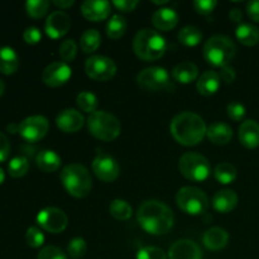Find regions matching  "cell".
Here are the masks:
<instances>
[{"label": "cell", "instance_id": "cell-29", "mask_svg": "<svg viewBox=\"0 0 259 259\" xmlns=\"http://www.w3.org/2000/svg\"><path fill=\"white\" fill-rule=\"evenodd\" d=\"M177 39L180 40V43L187 46V47H195V46L201 43L202 32L200 28L195 27V25H186V27L180 29Z\"/></svg>", "mask_w": 259, "mask_h": 259}, {"label": "cell", "instance_id": "cell-31", "mask_svg": "<svg viewBox=\"0 0 259 259\" xmlns=\"http://www.w3.org/2000/svg\"><path fill=\"white\" fill-rule=\"evenodd\" d=\"M128 28V22L125 18L120 14H114L106 24V34L111 39H119L123 37Z\"/></svg>", "mask_w": 259, "mask_h": 259}, {"label": "cell", "instance_id": "cell-17", "mask_svg": "<svg viewBox=\"0 0 259 259\" xmlns=\"http://www.w3.org/2000/svg\"><path fill=\"white\" fill-rule=\"evenodd\" d=\"M202 252L191 239H180L171 245L168 259H201Z\"/></svg>", "mask_w": 259, "mask_h": 259}, {"label": "cell", "instance_id": "cell-6", "mask_svg": "<svg viewBox=\"0 0 259 259\" xmlns=\"http://www.w3.org/2000/svg\"><path fill=\"white\" fill-rule=\"evenodd\" d=\"M88 129L91 136L104 142H111L119 137L121 124L114 114L105 110H98L90 114L88 119Z\"/></svg>", "mask_w": 259, "mask_h": 259}, {"label": "cell", "instance_id": "cell-24", "mask_svg": "<svg viewBox=\"0 0 259 259\" xmlns=\"http://www.w3.org/2000/svg\"><path fill=\"white\" fill-rule=\"evenodd\" d=\"M206 137L211 143L217 144V146H225L232 141L233 129L229 124L217 121V123H212L211 125L207 126Z\"/></svg>", "mask_w": 259, "mask_h": 259}, {"label": "cell", "instance_id": "cell-18", "mask_svg": "<svg viewBox=\"0 0 259 259\" xmlns=\"http://www.w3.org/2000/svg\"><path fill=\"white\" fill-rule=\"evenodd\" d=\"M111 5L106 0H85L81 5V13L90 22H101L110 15Z\"/></svg>", "mask_w": 259, "mask_h": 259}, {"label": "cell", "instance_id": "cell-7", "mask_svg": "<svg viewBox=\"0 0 259 259\" xmlns=\"http://www.w3.org/2000/svg\"><path fill=\"white\" fill-rule=\"evenodd\" d=\"M179 169L185 179L192 182L205 181L211 174L209 159L195 152H187L182 154L179 161Z\"/></svg>", "mask_w": 259, "mask_h": 259}, {"label": "cell", "instance_id": "cell-1", "mask_svg": "<svg viewBox=\"0 0 259 259\" xmlns=\"http://www.w3.org/2000/svg\"><path fill=\"white\" fill-rule=\"evenodd\" d=\"M137 220L142 229L152 235L167 234L172 229L175 215L171 207L158 200H147L139 206Z\"/></svg>", "mask_w": 259, "mask_h": 259}, {"label": "cell", "instance_id": "cell-14", "mask_svg": "<svg viewBox=\"0 0 259 259\" xmlns=\"http://www.w3.org/2000/svg\"><path fill=\"white\" fill-rule=\"evenodd\" d=\"M72 75V70L68 66V63L63 61H57L43 70L42 72V81L50 88H58L67 82Z\"/></svg>", "mask_w": 259, "mask_h": 259}, {"label": "cell", "instance_id": "cell-13", "mask_svg": "<svg viewBox=\"0 0 259 259\" xmlns=\"http://www.w3.org/2000/svg\"><path fill=\"white\" fill-rule=\"evenodd\" d=\"M91 167L95 176L104 182L115 181L120 174V167L116 159L103 152L96 154Z\"/></svg>", "mask_w": 259, "mask_h": 259}, {"label": "cell", "instance_id": "cell-41", "mask_svg": "<svg viewBox=\"0 0 259 259\" xmlns=\"http://www.w3.org/2000/svg\"><path fill=\"white\" fill-rule=\"evenodd\" d=\"M245 106L242 103H238V101H233V103L228 104L227 106V114L232 120L234 121H240L245 116Z\"/></svg>", "mask_w": 259, "mask_h": 259}, {"label": "cell", "instance_id": "cell-23", "mask_svg": "<svg viewBox=\"0 0 259 259\" xmlns=\"http://www.w3.org/2000/svg\"><path fill=\"white\" fill-rule=\"evenodd\" d=\"M222 85V80L217 71H205L199 77L196 83V89L200 95L202 96H211L218 93Z\"/></svg>", "mask_w": 259, "mask_h": 259}, {"label": "cell", "instance_id": "cell-54", "mask_svg": "<svg viewBox=\"0 0 259 259\" xmlns=\"http://www.w3.org/2000/svg\"><path fill=\"white\" fill-rule=\"evenodd\" d=\"M4 89H5L4 82H3V80H2V78H0V96H2L3 93H4Z\"/></svg>", "mask_w": 259, "mask_h": 259}, {"label": "cell", "instance_id": "cell-9", "mask_svg": "<svg viewBox=\"0 0 259 259\" xmlns=\"http://www.w3.org/2000/svg\"><path fill=\"white\" fill-rule=\"evenodd\" d=\"M137 82L143 90L151 91V93H158L162 90H175L168 71L163 67H158V66L147 67L141 71L137 76Z\"/></svg>", "mask_w": 259, "mask_h": 259}, {"label": "cell", "instance_id": "cell-20", "mask_svg": "<svg viewBox=\"0 0 259 259\" xmlns=\"http://www.w3.org/2000/svg\"><path fill=\"white\" fill-rule=\"evenodd\" d=\"M228 242H229V233L219 227L210 228L202 235V243L205 248L214 252L227 247Z\"/></svg>", "mask_w": 259, "mask_h": 259}, {"label": "cell", "instance_id": "cell-21", "mask_svg": "<svg viewBox=\"0 0 259 259\" xmlns=\"http://www.w3.org/2000/svg\"><path fill=\"white\" fill-rule=\"evenodd\" d=\"M239 142L248 149H254L259 147V124L255 120H245L239 126L238 132Z\"/></svg>", "mask_w": 259, "mask_h": 259}, {"label": "cell", "instance_id": "cell-27", "mask_svg": "<svg viewBox=\"0 0 259 259\" xmlns=\"http://www.w3.org/2000/svg\"><path fill=\"white\" fill-rule=\"evenodd\" d=\"M35 163L43 172H55L60 168L62 159L52 149H43L38 152L35 157Z\"/></svg>", "mask_w": 259, "mask_h": 259}, {"label": "cell", "instance_id": "cell-4", "mask_svg": "<svg viewBox=\"0 0 259 259\" xmlns=\"http://www.w3.org/2000/svg\"><path fill=\"white\" fill-rule=\"evenodd\" d=\"M61 182L66 191L73 197H86L93 189V180L89 169L80 163L66 164L61 171Z\"/></svg>", "mask_w": 259, "mask_h": 259}, {"label": "cell", "instance_id": "cell-47", "mask_svg": "<svg viewBox=\"0 0 259 259\" xmlns=\"http://www.w3.org/2000/svg\"><path fill=\"white\" fill-rule=\"evenodd\" d=\"M247 14L253 22L259 23V0H250L247 3Z\"/></svg>", "mask_w": 259, "mask_h": 259}, {"label": "cell", "instance_id": "cell-30", "mask_svg": "<svg viewBox=\"0 0 259 259\" xmlns=\"http://www.w3.org/2000/svg\"><path fill=\"white\" fill-rule=\"evenodd\" d=\"M214 176L217 181L222 185H229L237 180L238 171L234 164L229 163V162H222V163L217 164V167L214 168Z\"/></svg>", "mask_w": 259, "mask_h": 259}, {"label": "cell", "instance_id": "cell-26", "mask_svg": "<svg viewBox=\"0 0 259 259\" xmlns=\"http://www.w3.org/2000/svg\"><path fill=\"white\" fill-rule=\"evenodd\" d=\"M19 67V56L14 48L9 46L0 47V72L12 75Z\"/></svg>", "mask_w": 259, "mask_h": 259}, {"label": "cell", "instance_id": "cell-50", "mask_svg": "<svg viewBox=\"0 0 259 259\" xmlns=\"http://www.w3.org/2000/svg\"><path fill=\"white\" fill-rule=\"evenodd\" d=\"M53 4L56 5L57 8H60V9H67V8L72 7L73 4H75V2L73 0H55L53 2Z\"/></svg>", "mask_w": 259, "mask_h": 259}, {"label": "cell", "instance_id": "cell-42", "mask_svg": "<svg viewBox=\"0 0 259 259\" xmlns=\"http://www.w3.org/2000/svg\"><path fill=\"white\" fill-rule=\"evenodd\" d=\"M37 259H67V255L60 248L48 245V247L40 249V252L38 253Z\"/></svg>", "mask_w": 259, "mask_h": 259}, {"label": "cell", "instance_id": "cell-49", "mask_svg": "<svg viewBox=\"0 0 259 259\" xmlns=\"http://www.w3.org/2000/svg\"><path fill=\"white\" fill-rule=\"evenodd\" d=\"M229 19L233 23H238V24H242L243 20V13L239 8H233L229 12Z\"/></svg>", "mask_w": 259, "mask_h": 259}, {"label": "cell", "instance_id": "cell-15", "mask_svg": "<svg viewBox=\"0 0 259 259\" xmlns=\"http://www.w3.org/2000/svg\"><path fill=\"white\" fill-rule=\"evenodd\" d=\"M71 28V18L63 10H56L48 15L45 24V30L48 37L52 39L63 37L68 33Z\"/></svg>", "mask_w": 259, "mask_h": 259}, {"label": "cell", "instance_id": "cell-53", "mask_svg": "<svg viewBox=\"0 0 259 259\" xmlns=\"http://www.w3.org/2000/svg\"><path fill=\"white\" fill-rule=\"evenodd\" d=\"M153 4H156V5H163V4H168V0H161V2H157V0H153Z\"/></svg>", "mask_w": 259, "mask_h": 259}, {"label": "cell", "instance_id": "cell-52", "mask_svg": "<svg viewBox=\"0 0 259 259\" xmlns=\"http://www.w3.org/2000/svg\"><path fill=\"white\" fill-rule=\"evenodd\" d=\"M4 180H5V174H4V169H3L2 167H0V185H2L3 182H4Z\"/></svg>", "mask_w": 259, "mask_h": 259}, {"label": "cell", "instance_id": "cell-37", "mask_svg": "<svg viewBox=\"0 0 259 259\" xmlns=\"http://www.w3.org/2000/svg\"><path fill=\"white\" fill-rule=\"evenodd\" d=\"M58 53H60V57L62 58L63 62L66 63L75 60L76 55H77V43H76V40L72 39V38L63 40L60 46Z\"/></svg>", "mask_w": 259, "mask_h": 259}, {"label": "cell", "instance_id": "cell-28", "mask_svg": "<svg viewBox=\"0 0 259 259\" xmlns=\"http://www.w3.org/2000/svg\"><path fill=\"white\" fill-rule=\"evenodd\" d=\"M235 37L242 45L252 47L259 42V29L254 24L250 23H242L237 27Z\"/></svg>", "mask_w": 259, "mask_h": 259}, {"label": "cell", "instance_id": "cell-25", "mask_svg": "<svg viewBox=\"0 0 259 259\" xmlns=\"http://www.w3.org/2000/svg\"><path fill=\"white\" fill-rule=\"evenodd\" d=\"M199 76V67L194 62H181L172 70V77L176 82L180 83H191Z\"/></svg>", "mask_w": 259, "mask_h": 259}, {"label": "cell", "instance_id": "cell-2", "mask_svg": "<svg viewBox=\"0 0 259 259\" xmlns=\"http://www.w3.org/2000/svg\"><path fill=\"white\" fill-rule=\"evenodd\" d=\"M169 131L177 143L185 147H192L201 143L206 136L207 126L199 114L184 111L172 119Z\"/></svg>", "mask_w": 259, "mask_h": 259}, {"label": "cell", "instance_id": "cell-45", "mask_svg": "<svg viewBox=\"0 0 259 259\" xmlns=\"http://www.w3.org/2000/svg\"><path fill=\"white\" fill-rule=\"evenodd\" d=\"M138 0H114L113 5L118 10H121L124 13L133 12L137 7H138Z\"/></svg>", "mask_w": 259, "mask_h": 259}, {"label": "cell", "instance_id": "cell-16", "mask_svg": "<svg viewBox=\"0 0 259 259\" xmlns=\"http://www.w3.org/2000/svg\"><path fill=\"white\" fill-rule=\"evenodd\" d=\"M85 124V118L76 109H65L56 116V125L65 133H76Z\"/></svg>", "mask_w": 259, "mask_h": 259}, {"label": "cell", "instance_id": "cell-19", "mask_svg": "<svg viewBox=\"0 0 259 259\" xmlns=\"http://www.w3.org/2000/svg\"><path fill=\"white\" fill-rule=\"evenodd\" d=\"M180 15L172 8H161L152 14V24L162 32H168L179 24Z\"/></svg>", "mask_w": 259, "mask_h": 259}, {"label": "cell", "instance_id": "cell-48", "mask_svg": "<svg viewBox=\"0 0 259 259\" xmlns=\"http://www.w3.org/2000/svg\"><path fill=\"white\" fill-rule=\"evenodd\" d=\"M10 153V143L8 141L7 136L3 132H0V162L5 161Z\"/></svg>", "mask_w": 259, "mask_h": 259}, {"label": "cell", "instance_id": "cell-34", "mask_svg": "<svg viewBox=\"0 0 259 259\" xmlns=\"http://www.w3.org/2000/svg\"><path fill=\"white\" fill-rule=\"evenodd\" d=\"M76 104L80 108V110L85 111V113L93 114L98 111V96L95 94L90 93V91H82V93L78 94L76 96Z\"/></svg>", "mask_w": 259, "mask_h": 259}, {"label": "cell", "instance_id": "cell-51", "mask_svg": "<svg viewBox=\"0 0 259 259\" xmlns=\"http://www.w3.org/2000/svg\"><path fill=\"white\" fill-rule=\"evenodd\" d=\"M7 129H8V132H10V133H17V132H19V124L10 123V124H8Z\"/></svg>", "mask_w": 259, "mask_h": 259}, {"label": "cell", "instance_id": "cell-43", "mask_svg": "<svg viewBox=\"0 0 259 259\" xmlns=\"http://www.w3.org/2000/svg\"><path fill=\"white\" fill-rule=\"evenodd\" d=\"M217 0H195L194 9L201 15H209L217 8Z\"/></svg>", "mask_w": 259, "mask_h": 259}, {"label": "cell", "instance_id": "cell-8", "mask_svg": "<svg viewBox=\"0 0 259 259\" xmlns=\"http://www.w3.org/2000/svg\"><path fill=\"white\" fill-rule=\"evenodd\" d=\"M176 204L187 215L197 217L204 214L209 207V197L201 189L195 186H185L177 191Z\"/></svg>", "mask_w": 259, "mask_h": 259}, {"label": "cell", "instance_id": "cell-10", "mask_svg": "<svg viewBox=\"0 0 259 259\" xmlns=\"http://www.w3.org/2000/svg\"><path fill=\"white\" fill-rule=\"evenodd\" d=\"M86 75L95 81H108L116 73V65L114 60L103 55H94L85 62Z\"/></svg>", "mask_w": 259, "mask_h": 259}, {"label": "cell", "instance_id": "cell-32", "mask_svg": "<svg viewBox=\"0 0 259 259\" xmlns=\"http://www.w3.org/2000/svg\"><path fill=\"white\" fill-rule=\"evenodd\" d=\"M101 43V34L98 29H86L80 39V47L83 53H93Z\"/></svg>", "mask_w": 259, "mask_h": 259}, {"label": "cell", "instance_id": "cell-46", "mask_svg": "<svg viewBox=\"0 0 259 259\" xmlns=\"http://www.w3.org/2000/svg\"><path fill=\"white\" fill-rule=\"evenodd\" d=\"M219 76H220V80L224 81L225 83H232L234 82L235 77H237V73H235V70L232 67V66H224V67H222V70H220L219 72Z\"/></svg>", "mask_w": 259, "mask_h": 259}, {"label": "cell", "instance_id": "cell-39", "mask_svg": "<svg viewBox=\"0 0 259 259\" xmlns=\"http://www.w3.org/2000/svg\"><path fill=\"white\" fill-rule=\"evenodd\" d=\"M137 259H168V255L161 248L144 247L138 250Z\"/></svg>", "mask_w": 259, "mask_h": 259}, {"label": "cell", "instance_id": "cell-40", "mask_svg": "<svg viewBox=\"0 0 259 259\" xmlns=\"http://www.w3.org/2000/svg\"><path fill=\"white\" fill-rule=\"evenodd\" d=\"M25 242L29 247L39 248L45 243V235L38 228L30 227L28 228L27 233H25Z\"/></svg>", "mask_w": 259, "mask_h": 259}, {"label": "cell", "instance_id": "cell-11", "mask_svg": "<svg viewBox=\"0 0 259 259\" xmlns=\"http://www.w3.org/2000/svg\"><path fill=\"white\" fill-rule=\"evenodd\" d=\"M37 223L46 232L52 233V234H60L67 228L68 218L63 210L48 206L38 212Z\"/></svg>", "mask_w": 259, "mask_h": 259}, {"label": "cell", "instance_id": "cell-35", "mask_svg": "<svg viewBox=\"0 0 259 259\" xmlns=\"http://www.w3.org/2000/svg\"><path fill=\"white\" fill-rule=\"evenodd\" d=\"M51 3L48 0H27L25 12L32 18H42L47 14Z\"/></svg>", "mask_w": 259, "mask_h": 259}, {"label": "cell", "instance_id": "cell-5", "mask_svg": "<svg viewBox=\"0 0 259 259\" xmlns=\"http://www.w3.org/2000/svg\"><path fill=\"white\" fill-rule=\"evenodd\" d=\"M202 53L207 63L215 67H224L229 65L237 55V46L232 38L217 34L206 40Z\"/></svg>", "mask_w": 259, "mask_h": 259}, {"label": "cell", "instance_id": "cell-3", "mask_svg": "<svg viewBox=\"0 0 259 259\" xmlns=\"http://www.w3.org/2000/svg\"><path fill=\"white\" fill-rule=\"evenodd\" d=\"M133 51L137 57L146 62L157 61L166 53V38L158 30L143 28L133 38Z\"/></svg>", "mask_w": 259, "mask_h": 259}, {"label": "cell", "instance_id": "cell-33", "mask_svg": "<svg viewBox=\"0 0 259 259\" xmlns=\"http://www.w3.org/2000/svg\"><path fill=\"white\" fill-rule=\"evenodd\" d=\"M109 212H110V215L114 219L125 222V220L131 219L132 215H133V207H132L131 205L128 204V201H125V200L115 199L110 202Z\"/></svg>", "mask_w": 259, "mask_h": 259}, {"label": "cell", "instance_id": "cell-12", "mask_svg": "<svg viewBox=\"0 0 259 259\" xmlns=\"http://www.w3.org/2000/svg\"><path fill=\"white\" fill-rule=\"evenodd\" d=\"M50 131V121L43 115H32L23 119L19 124V132L27 142H38Z\"/></svg>", "mask_w": 259, "mask_h": 259}, {"label": "cell", "instance_id": "cell-44", "mask_svg": "<svg viewBox=\"0 0 259 259\" xmlns=\"http://www.w3.org/2000/svg\"><path fill=\"white\" fill-rule=\"evenodd\" d=\"M23 39L28 43V45H37L40 39H42V33L37 27H28L27 29L23 32Z\"/></svg>", "mask_w": 259, "mask_h": 259}, {"label": "cell", "instance_id": "cell-36", "mask_svg": "<svg viewBox=\"0 0 259 259\" xmlns=\"http://www.w3.org/2000/svg\"><path fill=\"white\" fill-rule=\"evenodd\" d=\"M28 169H29V162L23 156L14 157L8 163V172H9L10 176L15 177V179L24 176Z\"/></svg>", "mask_w": 259, "mask_h": 259}, {"label": "cell", "instance_id": "cell-22", "mask_svg": "<svg viewBox=\"0 0 259 259\" xmlns=\"http://www.w3.org/2000/svg\"><path fill=\"white\" fill-rule=\"evenodd\" d=\"M238 201H239V199H238L237 192L233 191V190H222L212 196L211 204L214 210H217L218 212L228 214L237 207Z\"/></svg>", "mask_w": 259, "mask_h": 259}, {"label": "cell", "instance_id": "cell-38", "mask_svg": "<svg viewBox=\"0 0 259 259\" xmlns=\"http://www.w3.org/2000/svg\"><path fill=\"white\" fill-rule=\"evenodd\" d=\"M88 252V244L82 238H73L67 245V254L72 259H80Z\"/></svg>", "mask_w": 259, "mask_h": 259}]
</instances>
